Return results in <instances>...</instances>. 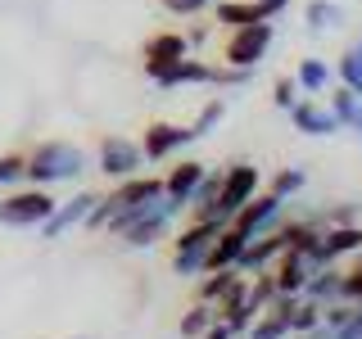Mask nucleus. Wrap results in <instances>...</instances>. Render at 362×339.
Masks as SVG:
<instances>
[{
	"instance_id": "f257e3e1",
	"label": "nucleus",
	"mask_w": 362,
	"mask_h": 339,
	"mask_svg": "<svg viewBox=\"0 0 362 339\" xmlns=\"http://www.w3.org/2000/svg\"><path fill=\"white\" fill-rule=\"evenodd\" d=\"M177 213H181V203H173L168 195H158L150 203H141V208H127V213H118V218H109L105 231H118L132 249H150L154 240H163V231L173 226Z\"/></svg>"
},
{
	"instance_id": "f03ea898",
	"label": "nucleus",
	"mask_w": 362,
	"mask_h": 339,
	"mask_svg": "<svg viewBox=\"0 0 362 339\" xmlns=\"http://www.w3.org/2000/svg\"><path fill=\"white\" fill-rule=\"evenodd\" d=\"M86 172V154L68 141H41L28 154V181L32 186H54V181H73Z\"/></svg>"
},
{
	"instance_id": "7ed1b4c3",
	"label": "nucleus",
	"mask_w": 362,
	"mask_h": 339,
	"mask_svg": "<svg viewBox=\"0 0 362 339\" xmlns=\"http://www.w3.org/2000/svg\"><path fill=\"white\" fill-rule=\"evenodd\" d=\"M272 37H276L272 23H245V28H231V37H226V45H222L226 68H249V73H254V68L267 59Z\"/></svg>"
},
{
	"instance_id": "20e7f679",
	"label": "nucleus",
	"mask_w": 362,
	"mask_h": 339,
	"mask_svg": "<svg viewBox=\"0 0 362 339\" xmlns=\"http://www.w3.org/2000/svg\"><path fill=\"white\" fill-rule=\"evenodd\" d=\"M254 195H258V167L254 163H231L222 172L218 199H213V222H231Z\"/></svg>"
},
{
	"instance_id": "39448f33",
	"label": "nucleus",
	"mask_w": 362,
	"mask_h": 339,
	"mask_svg": "<svg viewBox=\"0 0 362 339\" xmlns=\"http://www.w3.org/2000/svg\"><path fill=\"white\" fill-rule=\"evenodd\" d=\"M222 226L226 222H190L186 231L177 235V254H173V271H177V276H199L204 258H209V244H213V235H218Z\"/></svg>"
},
{
	"instance_id": "423d86ee",
	"label": "nucleus",
	"mask_w": 362,
	"mask_h": 339,
	"mask_svg": "<svg viewBox=\"0 0 362 339\" xmlns=\"http://www.w3.org/2000/svg\"><path fill=\"white\" fill-rule=\"evenodd\" d=\"M50 213H54V199L45 186H28V190H14L9 199H0V222L5 226H41Z\"/></svg>"
},
{
	"instance_id": "0eeeda50",
	"label": "nucleus",
	"mask_w": 362,
	"mask_h": 339,
	"mask_svg": "<svg viewBox=\"0 0 362 339\" xmlns=\"http://www.w3.org/2000/svg\"><path fill=\"white\" fill-rule=\"evenodd\" d=\"M145 77H150L154 86L173 90V86H213L218 82V68L204 64V59H177V64H145Z\"/></svg>"
},
{
	"instance_id": "6e6552de",
	"label": "nucleus",
	"mask_w": 362,
	"mask_h": 339,
	"mask_svg": "<svg viewBox=\"0 0 362 339\" xmlns=\"http://www.w3.org/2000/svg\"><path fill=\"white\" fill-rule=\"evenodd\" d=\"M281 213H286V199H276V195L267 190V195H254V199H249L245 208L231 218V226L245 235V240H254V235L276 231V226H281Z\"/></svg>"
},
{
	"instance_id": "1a4fd4ad",
	"label": "nucleus",
	"mask_w": 362,
	"mask_h": 339,
	"mask_svg": "<svg viewBox=\"0 0 362 339\" xmlns=\"http://www.w3.org/2000/svg\"><path fill=\"white\" fill-rule=\"evenodd\" d=\"M141 163H145L141 145L127 141V136H105V141H100V172H105V177L127 181V177L141 172Z\"/></svg>"
},
{
	"instance_id": "9d476101",
	"label": "nucleus",
	"mask_w": 362,
	"mask_h": 339,
	"mask_svg": "<svg viewBox=\"0 0 362 339\" xmlns=\"http://www.w3.org/2000/svg\"><path fill=\"white\" fill-rule=\"evenodd\" d=\"M195 136H190V127H177V122H150L145 127V141H141V154L145 163H163V158H173L181 145H190Z\"/></svg>"
},
{
	"instance_id": "9b49d317",
	"label": "nucleus",
	"mask_w": 362,
	"mask_h": 339,
	"mask_svg": "<svg viewBox=\"0 0 362 339\" xmlns=\"http://www.w3.org/2000/svg\"><path fill=\"white\" fill-rule=\"evenodd\" d=\"M290 0H218V23L245 28V23H272Z\"/></svg>"
},
{
	"instance_id": "f8f14e48",
	"label": "nucleus",
	"mask_w": 362,
	"mask_h": 339,
	"mask_svg": "<svg viewBox=\"0 0 362 339\" xmlns=\"http://www.w3.org/2000/svg\"><path fill=\"white\" fill-rule=\"evenodd\" d=\"M313 271L317 267L308 263V254L281 249V254H276V267H272V285H276V294H303V285H308Z\"/></svg>"
},
{
	"instance_id": "ddd939ff",
	"label": "nucleus",
	"mask_w": 362,
	"mask_h": 339,
	"mask_svg": "<svg viewBox=\"0 0 362 339\" xmlns=\"http://www.w3.org/2000/svg\"><path fill=\"white\" fill-rule=\"evenodd\" d=\"M95 199H100V195L82 190V195H73L68 203H54V213L41 222V235H45V240H54V235H64V231H73V226H82V222H86V213L95 208Z\"/></svg>"
},
{
	"instance_id": "4468645a",
	"label": "nucleus",
	"mask_w": 362,
	"mask_h": 339,
	"mask_svg": "<svg viewBox=\"0 0 362 339\" xmlns=\"http://www.w3.org/2000/svg\"><path fill=\"white\" fill-rule=\"evenodd\" d=\"M290 122H294V127H299L303 136H335V131H339L335 113L326 109V105H317V100H294Z\"/></svg>"
},
{
	"instance_id": "2eb2a0df",
	"label": "nucleus",
	"mask_w": 362,
	"mask_h": 339,
	"mask_svg": "<svg viewBox=\"0 0 362 339\" xmlns=\"http://www.w3.org/2000/svg\"><path fill=\"white\" fill-rule=\"evenodd\" d=\"M281 235L276 231H267V235H254L245 249H240V258H235V271H267L272 263H276V254H281Z\"/></svg>"
},
{
	"instance_id": "dca6fc26",
	"label": "nucleus",
	"mask_w": 362,
	"mask_h": 339,
	"mask_svg": "<svg viewBox=\"0 0 362 339\" xmlns=\"http://www.w3.org/2000/svg\"><path fill=\"white\" fill-rule=\"evenodd\" d=\"M204 172H209V167H204V163H195V158L177 163L173 172L163 177V195L173 199V203H181V208H186V203H190V190H195L199 181H204Z\"/></svg>"
},
{
	"instance_id": "f3484780",
	"label": "nucleus",
	"mask_w": 362,
	"mask_h": 339,
	"mask_svg": "<svg viewBox=\"0 0 362 339\" xmlns=\"http://www.w3.org/2000/svg\"><path fill=\"white\" fill-rule=\"evenodd\" d=\"M190 54V41L181 37V32H154L150 41H145V64H177Z\"/></svg>"
},
{
	"instance_id": "a211bd4d",
	"label": "nucleus",
	"mask_w": 362,
	"mask_h": 339,
	"mask_svg": "<svg viewBox=\"0 0 362 339\" xmlns=\"http://www.w3.org/2000/svg\"><path fill=\"white\" fill-rule=\"evenodd\" d=\"M358 249H362V226H358V222L326 226V231H322V254H326V263H335L339 254H358Z\"/></svg>"
},
{
	"instance_id": "6ab92c4d",
	"label": "nucleus",
	"mask_w": 362,
	"mask_h": 339,
	"mask_svg": "<svg viewBox=\"0 0 362 339\" xmlns=\"http://www.w3.org/2000/svg\"><path fill=\"white\" fill-rule=\"evenodd\" d=\"M294 82H299V90H308V95H326L331 82H335V68L326 64V59H299Z\"/></svg>"
},
{
	"instance_id": "aec40b11",
	"label": "nucleus",
	"mask_w": 362,
	"mask_h": 339,
	"mask_svg": "<svg viewBox=\"0 0 362 339\" xmlns=\"http://www.w3.org/2000/svg\"><path fill=\"white\" fill-rule=\"evenodd\" d=\"M276 235H281V244H286V249H294V254H313V249L322 244L317 222H281Z\"/></svg>"
},
{
	"instance_id": "412c9836",
	"label": "nucleus",
	"mask_w": 362,
	"mask_h": 339,
	"mask_svg": "<svg viewBox=\"0 0 362 339\" xmlns=\"http://www.w3.org/2000/svg\"><path fill=\"white\" fill-rule=\"evenodd\" d=\"M326 109L335 113L339 127H358V122H362V100L349 86H331V105H326Z\"/></svg>"
},
{
	"instance_id": "4be33fe9",
	"label": "nucleus",
	"mask_w": 362,
	"mask_h": 339,
	"mask_svg": "<svg viewBox=\"0 0 362 339\" xmlns=\"http://www.w3.org/2000/svg\"><path fill=\"white\" fill-rule=\"evenodd\" d=\"M303 299H313V303H326V299H339V271L326 263V267H317L313 276H308V285H303Z\"/></svg>"
},
{
	"instance_id": "5701e85b",
	"label": "nucleus",
	"mask_w": 362,
	"mask_h": 339,
	"mask_svg": "<svg viewBox=\"0 0 362 339\" xmlns=\"http://www.w3.org/2000/svg\"><path fill=\"white\" fill-rule=\"evenodd\" d=\"M204 285H199V303H222V294L235 285V280L245 276V271H235V267H218V271H204Z\"/></svg>"
},
{
	"instance_id": "b1692460",
	"label": "nucleus",
	"mask_w": 362,
	"mask_h": 339,
	"mask_svg": "<svg viewBox=\"0 0 362 339\" xmlns=\"http://www.w3.org/2000/svg\"><path fill=\"white\" fill-rule=\"evenodd\" d=\"M213 321H218V308L213 303H195V308L181 316V339H199Z\"/></svg>"
},
{
	"instance_id": "393cba45",
	"label": "nucleus",
	"mask_w": 362,
	"mask_h": 339,
	"mask_svg": "<svg viewBox=\"0 0 362 339\" xmlns=\"http://www.w3.org/2000/svg\"><path fill=\"white\" fill-rule=\"evenodd\" d=\"M322 326V303H313V299H299V308L290 312V335H308Z\"/></svg>"
},
{
	"instance_id": "a878e982",
	"label": "nucleus",
	"mask_w": 362,
	"mask_h": 339,
	"mask_svg": "<svg viewBox=\"0 0 362 339\" xmlns=\"http://www.w3.org/2000/svg\"><path fill=\"white\" fill-rule=\"evenodd\" d=\"M303 23H308V32L335 28V23H339V5H331V0H308V9H303Z\"/></svg>"
},
{
	"instance_id": "bb28decb",
	"label": "nucleus",
	"mask_w": 362,
	"mask_h": 339,
	"mask_svg": "<svg viewBox=\"0 0 362 339\" xmlns=\"http://www.w3.org/2000/svg\"><path fill=\"white\" fill-rule=\"evenodd\" d=\"M335 77H339V86H349V90H354V95L362 100V59H358L354 50H344V54H339Z\"/></svg>"
},
{
	"instance_id": "cd10ccee",
	"label": "nucleus",
	"mask_w": 362,
	"mask_h": 339,
	"mask_svg": "<svg viewBox=\"0 0 362 339\" xmlns=\"http://www.w3.org/2000/svg\"><path fill=\"white\" fill-rule=\"evenodd\" d=\"M245 299H249V308H254V312H267V308H272V299H276V285H272L267 271H254V285L245 290Z\"/></svg>"
},
{
	"instance_id": "c85d7f7f",
	"label": "nucleus",
	"mask_w": 362,
	"mask_h": 339,
	"mask_svg": "<svg viewBox=\"0 0 362 339\" xmlns=\"http://www.w3.org/2000/svg\"><path fill=\"white\" fill-rule=\"evenodd\" d=\"M286 335H290V321L281 312H263L249 331V339H286Z\"/></svg>"
},
{
	"instance_id": "c756f323",
	"label": "nucleus",
	"mask_w": 362,
	"mask_h": 339,
	"mask_svg": "<svg viewBox=\"0 0 362 339\" xmlns=\"http://www.w3.org/2000/svg\"><path fill=\"white\" fill-rule=\"evenodd\" d=\"M28 181V154H0V186H23Z\"/></svg>"
},
{
	"instance_id": "7c9ffc66",
	"label": "nucleus",
	"mask_w": 362,
	"mask_h": 339,
	"mask_svg": "<svg viewBox=\"0 0 362 339\" xmlns=\"http://www.w3.org/2000/svg\"><path fill=\"white\" fill-rule=\"evenodd\" d=\"M303 186H308L303 167H286V172H276V181H272V195H276V199H290V195H299Z\"/></svg>"
},
{
	"instance_id": "2f4dec72",
	"label": "nucleus",
	"mask_w": 362,
	"mask_h": 339,
	"mask_svg": "<svg viewBox=\"0 0 362 339\" xmlns=\"http://www.w3.org/2000/svg\"><path fill=\"white\" fill-rule=\"evenodd\" d=\"M222 118H226V105H222V100H209V105L199 109V118H195V127H190V136H195V141H199V136H209Z\"/></svg>"
},
{
	"instance_id": "473e14b6",
	"label": "nucleus",
	"mask_w": 362,
	"mask_h": 339,
	"mask_svg": "<svg viewBox=\"0 0 362 339\" xmlns=\"http://www.w3.org/2000/svg\"><path fill=\"white\" fill-rule=\"evenodd\" d=\"M339 299H349V303L362 299V249H358V263L349 271H339Z\"/></svg>"
},
{
	"instance_id": "72a5a7b5",
	"label": "nucleus",
	"mask_w": 362,
	"mask_h": 339,
	"mask_svg": "<svg viewBox=\"0 0 362 339\" xmlns=\"http://www.w3.org/2000/svg\"><path fill=\"white\" fill-rule=\"evenodd\" d=\"M294 100H299V82H294V77H276V86H272V105H276V109H294Z\"/></svg>"
},
{
	"instance_id": "f704fd0d",
	"label": "nucleus",
	"mask_w": 362,
	"mask_h": 339,
	"mask_svg": "<svg viewBox=\"0 0 362 339\" xmlns=\"http://www.w3.org/2000/svg\"><path fill=\"white\" fill-rule=\"evenodd\" d=\"M213 0H163V9L168 14H181V18H195V14H204Z\"/></svg>"
},
{
	"instance_id": "c9c22d12",
	"label": "nucleus",
	"mask_w": 362,
	"mask_h": 339,
	"mask_svg": "<svg viewBox=\"0 0 362 339\" xmlns=\"http://www.w3.org/2000/svg\"><path fill=\"white\" fill-rule=\"evenodd\" d=\"M349 316H354V308H349V303H331V308H326V321H322V326H331V331H339V326H344Z\"/></svg>"
},
{
	"instance_id": "e433bc0d",
	"label": "nucleus",
	"mask_w": 362,
	"mask_h": 339,
	"mask_svg": "<svg viewBox=\"0 0 362 339\" xmlns=\"http://www.w3.org/2000/svg\"><path fill=\"white\" fill-rule=\"evenodd\" d=\"M199 339H235V335H231V326H226L222 316H218V321H213V326H209V331H204Z\"/></svg>"
},
{
	"instance_id": "4c0bfd02",
	"label": "nucleus",
	"mask_w": 362,
	"mask_h": 339,
	"mask_svg": "<svg viewBox=\"0 0 362 339\" xmlns=\"http://www.w3.org/2000/svg\"><path fill=\"white\" fill-rule=\"evenodd\" d=\"M354 54H358V59H362V37H358V41H354Z\"/></svg>"
},
{
	"instance_id": "58836bf2",
	"label": "nucleus",
	"mask_w": 362,
	"mask_h": 339,
	"mask_svg": "<svg viewBox=\"0 0 362 339\" xmlns=\"http://www.w3.org/2000/svg\"><path fill=\"white\" fill-rule=\"evenodd\" d=\"M286 339H308V335H286Z\"/></svg>"
},
{
	"instance_id": "ea45409f",
	"label": "nucleus",
	"mask_w": 362,
	"mask_h": 339,
	"mask_svg": "<svg viewBox=\"0 0 362 339\" xmlns=\"http://www.w3.org/2000/svg\"><path fill=\"white\" fill-rule=\"evenodd\" d=\"M354 131H358V136H362V122H358V127H354Z\"/></svg>"
},
{
	"instance_id": "a19ab883",
	"label": "nucleus",
	"mask_w": 362,
	"mask_h": 339,
	"mask_svg": "<svg viewBox=\"0 0 362 339\" xmlns=\"http://www.w3.org/2000/svg\"><path fill=\"white\" fill-rule=\"evenodd\" d=\"M358 308H362V299H358Z\"/></svg>"
}]
</instances>
